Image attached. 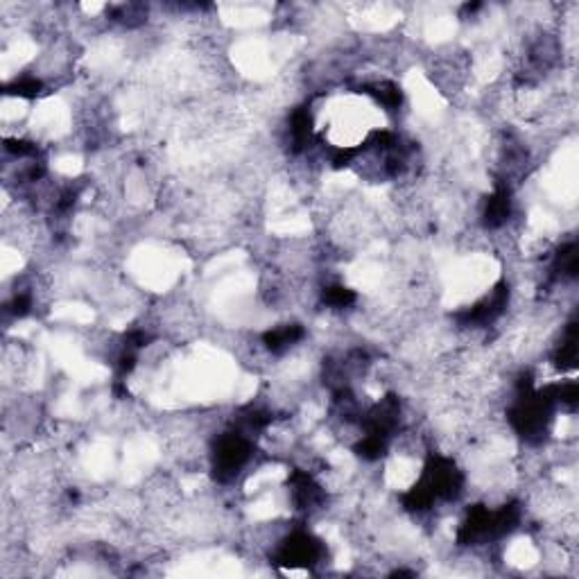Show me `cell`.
Instances as JSON below:
<instances>
[{"instance_id": "cell-1", "label": "cell", "mask_w": 579, "mask_h": 579, "mask_svg": "<svg viewBox=\"0 0 579 579\" xmlns=\"http://www.w3.org/2000/svg\"><path fill=\"white\" fill-rule=\"evenodd\" d=\"M322 301L331 308H346L355 301V292L344 285H328L322 294Z\"/></svg>"}]
</instances>
